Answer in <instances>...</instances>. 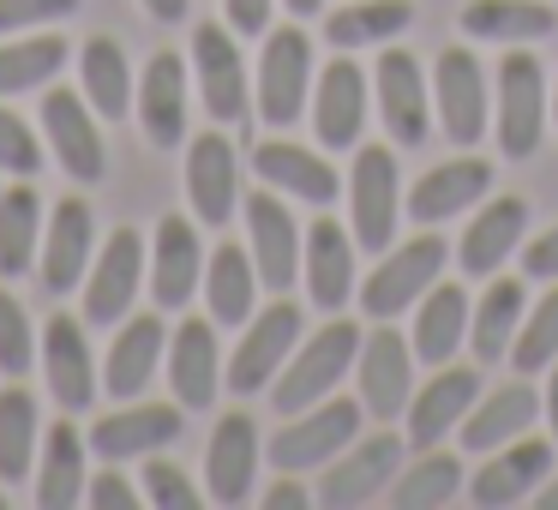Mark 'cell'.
<instances>
[{"instance_id":"43","label":"cell","mask_w":558,"mask_h":510,"mask_svg":"<svg viewBox=\"0 0 558 510\" xmlns=\"http://www.w3.org/2000/svg\"><path fill=\"white\" fill-rule=\"evenodd\" d=\"M457 486H462V462L433 445V450H421V462H409V474L390 481V505L397 510H438L457 498Z\"/></svg>"},{"instance_id":"3","label":"cell","mask_w":558,"mask_h":510,"mask_svg":"<svg viewBox=\"0 0 558 510\" xmlns=\"http://www.w3.org/2000/svg\"><path fill=\"white\" fill-rule=\"evenodd\" d=\"M354 438H361V402L325 397V402H313V409H301L277 438H270V462H277L282 474L325 469V462L342 457Z\"/></svg>"},{"instance_id":"16","label":"cell","mask_w":558,"mask_h":510,"mask_svg":"<svg viewBox=\"0 0 558 510\" xmlns=\"http://www.w3.org/2000/svg\"><path fill=\"white\" fill-rule=\"evenodd\" d=\"M181 421H186L181 402H126L121 414H102L85 438L102 462H126V457L174 445V438H181Z\"/></svg>"},{"instance_id":"19","label":"cell","mask_w":558,"mask_h":510,"mask_svg":"<svg viewBox=\"0 0 558 510\" xmlns=\"http://www.w3.org/2000/svg\"><path fill=\"white\" fill-rule=\"evenodd\" d=\"M373 90H378V114H385L390 138L397 145H421L426 121H433V97H426L421 61L409 49H385L378 54V73H373Z\"/></svg>"},{"instance_id":"28","label":"cell","mask_w":558,"mask_h":510,"mask_svg":"<svg viewBox=\"0 0 558 510\" xmlns=\"http://www.w3.org/2000/svg\"><path fill=\"white\" fill-rule=\"evenodd\" d=\"M522 229H529V205H522V198H486L481 217L462 229L457 265L469 270V277H493V270L522 246Z\"/></svg>"},{"instance_id":"55","label":"cell","mask_w":558,"mask_h":510,"mask_svg":"<svg viewBox=\"0 0 558 510\" xmlns=\"http://www.w3.org/2000/svg\"><path fill=\"white\" fill-rule=\"evenodd\" d=\"M282 7H289V13H294V19H313V13H318V7H325V0H282Z\"/></svg>"},{"instance_id":"32","label":"cell","mask_w":558,"mask_h":510,"mask_svg":"<svg viewBox=\"0 0 558 510\" xmlns=\"http://www.w3.org/2000/svg\"><path fill=\"white\" fill-rule=\"evenodd\" d=\"M486 193H493V162L486 157H457V162H445V169H433L409 193V217L414 222H445V217H457V210L481 205Z\"/></svg>"},{"instance_id":"13","label":"cell","mask_w":558,"mask_h":510,"mask_svg":"<svg viewBox=\"0 0 558 510\" xmlns=\"http://www.w3.org/2000/svg\"><path fill=\"white\" fill-rule=\"evenodd\" d=\"M186 198H193V217L205 229H222L241 205V162H234V145L217 126L186 145Z\"/></svg>"},{"instance_id":"21","label":"cell","mask_w":558,"mask_h":510,"mask_svg":"<svg viewBox=\"0 0 558 510\" xmlns=\"http://www.w3.org/2000/svg\"><path fill=\"white\" fill-rule=\"evenodd\" d=\"M193 289H205V246L186 217H162L157 241H150V294L162 313H181Z\"/></svg>"},{"instance_id":"52","label":"cell","mask_w":558,"mask_h":510,"mask_svg":"<svg viewBox=\"0 0 558 510\" xmlns=\"http://www.w3.org/2000/svg\"><path fill=\"white\" fill-rule=\"evenodd\" d=\"M301 505H313V498H306V486H294V481H282V486L265 493V510H301Z\"/></svg>"},{"instance_id":"15","label":"cell","mask_w":558,"mask_h":510,"mask_svg":"<svg viewBox=\"0 0 558 510\" xmlns=\"http://www.w3.org/2000/svg\"><path fill=\"white\" fill-rule=\"evenodd\" d=\"M354 366H361V409L366 414L390 421V414L409 409V397H414V349L390 325H378L373 337L361 342Z\"/></svg>"},{"instance_id":"25","label":"cell","mask_w":558,"mask_h":510,"mask_svg":"<svg viewBox=\"0 0 558 510\" xmlns=\"http://www.w3.org/2000/svg\"><path fill=\"white\" fill-rule=\"evenodd\" d=\"M133 109H138V126H145V138L157 150H169V145H181V138H186V61L174 49L150 54L145 78H138Z\"/></svg>"},{"instance_id":"2","label":"cell","mask_w":558,"mask_h":510,"mask_svg":"<svg viewBox=\"0 0 558 510\" xmlns=\"http://www.w3.org/2000/svg\"><path fill=\"white\" fill-rule=\"evenodd\" d=\"M397 217H402V174L385 145H354L349 169V234L366 253L397 246Z\"/></svg>"},{"instance_id":"36","label":"cell","mask_w":558,"mask_h":510,"mask_svg":"<svg viewBox=\"0 0 558 510\" xmlns=\"http://www.w3.org/2000/svg\"><path fill=\"white\" fill-rule=\"evenodd\" d=\"M258 301V265L253 253L241 246H217L205 258V306H210V325H246Z\"/></svg>"},{"instance_id":"9","label":"cell","mask_w":558,"mask_h":510,"mask_svg":"<svg viewBox=\"0 0 558 510\" xmlns=\"http://www.w3.org/2000/svg\"><path fill=\"white\" fill-rule=\"evenodd\" d=\"M43 138H49L54 162L73 174L78 186H97L109 157H102V133H97V109L85 90H49L43 97Z\"/></svg>"},{"instance_id":"41","label":"cell","mask_w":558,"mask_h":510,"mask_svg":"<svg viewBox=\"0 0 558 510\" xmlns=\"http://www.w3.org/2000/svg\"><path fill=\"white\" fill-rule=\"evenodd\" d=\"M43 426H37V397L31 390H0V481H25L37 469Z\"/></svg>"},{"instance_id":"11","label":"cell","mask_w":558,"mask_h":510,"mask_svg":"<svg viewBox=\"0 0 558 510\" xmlns=\"http://www.w3.org/2000/svg\"><path fill=\"white\" fill-rule=\"evenodd\" d=\"M193 73H198V97H205L210 121L217 126L246 121L253 97H246V66H241V49H234L229 25H198L193 31Z\"/></svg>"},{"instance_id":"40","label":"cell","mask_w":558,"mask_h":510,"mask_svg":"<svg viewBox=\"0 0 558 510\" xmlns=\"http://www.w3.org/2000/svg\"><path fill=\"white\" fill-rule=\"evenodd\" d=\"M522 330V282H493V289L481 294V306L469 313V342H474V361L493 366L505 361V349L517 342Z\"/></svg>"},{"instance_id":"30","label":"cell","mask_w":558,"mask_h":510,"mask_svg":"<svg viewBox=\"0 0 558 510\" xmlns=\"http://www.w3.org/2000/svg\"><path fill=\"white\" fill-rule=\"evenodd\" d=\"M253 169L265 186H277V193H289V198H306V205H318V210L342 193L337 169H330L325 157H313L306 145H282V138H270V145L253 150Z\"/></svg>"},{"instance_id":"10","label":"cell","mask_w":558,"mask_h":510,"mask_svg":"<svg viewBox=\"0 0 558 510\" xmlns=\"http://www.w3.org/2000/svg\"><path fill=\"white\" fill-rule=\"evenodd\" d=\"M138 282H145V234L114 229L85 270V325H121Z\"/></svg>"},{"instance_id":"54","label":"cell","mask_w":558,"mask_h":510,"mask_svg":"<svg viewBox=\"0 0 558 510\" xmlns=\"http://www.w3.org/2000/svg\"><path fill=\"white\" fill-rule=\"evenodd\" d=\"M546 421H553V445H558V366H553V385H546Z\"/></svg>"},{"instance_id":"53","label":"cell","mask_w":558,"mask_h":510,"mask_svg":"<svg viewBox=\"0 0 558 510\" xmlns=\"http://www.w3.org/2000/svg\"><path fill=\"white\" fill-rule=\"evenodd\" d=\"M145 13L162 19V25H181V19H186V0H145Z\"/></svg>"},{"instance_id":"29","label":"cell","mask_w":558,"mask_h":510,"mask_svg":"<svg viewBox=\"0 0 558 510\" xmlns=\"http://www.w3.org/2000/svg\"><path fill=\"white\" fill-rule=\"evenodd\" d=\"M85 445H90V438L78 433L73 421H54V426H49V438H43V450H37V505H43V510H73V505H85V486H90V474H85Z\"/></svg>"},{"instance_id":"47","label":"cell","mask_w":558,"mask_h":510,"mask_svg":"<svg viewBox=\"0 0 558 510\" xmlns=\"http://www.w3.org/2000/svg\"><path fill=\"white\" fill-rule=\"evenodd\" d=\"M145 498L157 510H198V486L174 462H145Z\"/></svg>"},{"instance_id":"12","label":"cell","mask_w":558,"mask_h":510,"mask_svg":"<svg viewBox=\"0 0 558 510\" xmlns=\"http://www.w3.org/2000/svg\"><path fill=\"white\" fill-rule=\"evenodd\" d=\"M43 378H49V397L66 414H85L97 402V361H90L85 318L73 313L49 318V330H43Z\"/></svg>"},{"instance_id":"35","label":"cell","mask_w":558,"mask_h":510,"mask_svg":"<svg viewBox=\"0 0 558 510\" xmlns=\"http://www.w3.org/2000/svg\"><path fill=\"white\" fill-rule=\"evenodd\" d=\"M462 31L481 42H541L558 31V13L546 0H469Z\"/></svg>"},{"instance_id":"7","label":"cell","mask_w":558,"mask_h":510,"mask_svg":"<svg viewBox=\"0 0 558 510\" xmlns=\"http://www.w3.org/2000/svg\"><path fill=\"white\" fill-rule=\"evenodd\" d=\"M294 342H301V306L294 301H270L265 313H253L246 318V337L234 342V354H229V390L234 397L265 390L270 378L289 366Z\"/></svg>"},{"instance_id":"48","label":"cell","mask_w":558,"mask_h":510,"mask_svg":"<svg viewBox=\"0 0 558 510\" xmlns=\"http://www.w3.org/2000/svg\"><path fill=\"white\" fill-rule=\"evenodd\" d=\"M66 13H78V0H0V37L54 25V19H66Z\"/></svg>"},{"instance_id":"44","label":"cell","mask_w":558,"mask_h":510,"mask_svg":"<svg viewBox=\"0 0 558 510\" xmlns=\"http://www.w3.org/2000/svg\"><path fill=\"white\" fill-rule=\"evenodd\" d=\"M553 361H558V282L541 294V306L522 318L517 342H510V366H517V373H541V366H553Z\"/></svg>"},{"instance_id":"22","label":"cell","mask_w":558,"mask_h":510,"mask_svg":"<svg viewBox=\"0 0 558 510\" xmlns=\"http://www.w3.org/2000/svg\"><path fill=\"white\" fill-rule=\"evenodd\" d=\"M313 133L330 150H354L366 133V73L342 54L318 73V97H313Z\"/></svg>"},{"instance_id":"6","label":"cell","mask_w":558,"mask_h":510,"mask_svg":"<svg viewBox=\"0 0 558 510\" xmlns=\"http://www.w3.org/2000/svg\"><path fill=\"white\" fill-rule=\"evenodd\" d=\"M493 126L505 157H534L546 133V73L534 54H505L498 66V102H493Z\"/></svg>"},{"instance_id":"37","label":"cell","mask_w":558,"mask_h":510,"mask_svg":"<svg viewBox=\"0 0 558 510\" xmlns=\"http://www.w3.org/2000/svg\"><path fill=\"white\" fill-rule=\"evenodd\" d=\"M462 337H469V294L433 282V289L421 294V313H414V361L445 366Z\"/></svg>"},{"instance_id":"18","label":"cell","mask_w":558,"mask_h":510,"mask_svg":"<svg viewBox=\"0 0 558 510\" xmlns=\"http://www.w3.org/2000/svg\"><path fill=\"white\" fill-rule=\"evenodd\" d=\"M246 241H253L258 282H265V289H289L294 270H301L306 234L294 229V217H289V205L277 198V186H270V193H253V198H246Z\"/></svg>"},{"instance_id":"4","label":"cell","mask_w":558,"mask_h":510,"mask_svg":"<svg viewBox=\"0 0 558 510\" xmlns=\"http://www.w3.org/2000/svg\"><path fill=\"white\" fill-rule=\"evenodd\" d=\"M445 258H450V253H445V241H438V234H414V241H402V246H385V265H378L373 277L361 282L366 318H397V313H409V301H421V294L438 282Z\"/></svg>"},{"instance_id":"14","label":"cell","mask_w":558,"mask_h":510,"mask_svg":"<svg viewBox=\"0 0 558 510\" xmlns=\"http://www.w3.org/2000/svg\"><path fill=\"white\" fill-rule=\"evenodd\" d=\"M97 222H90V205L85 198H61V205L49 210V234H43V258H37V270H43V289L49 294H73L78 282H85V270H90V258H97Z\"/></svg>"},{"instance_id":"1","label":"cell","mask_w":558,"mask_h":510,"mask_svg":"<svg viewBox=\"0 0 558 510\" xmlns=\"http://www.w3.org/2000/svg\"><path fill=\"white\" fill-rule=\"evenodd\" d=\"M354 354H361V330H354L349 318H330L325 330L294 342L289 366L270 378V402H277L282 414H301V409H313V402H325L330 390H337V378L354 366Z\"/></svg>"},{"instance_id":"24","label":"cell","mask_w":558,"mask_h":510,"mask_svg":"<svg viewBox=\"0 0 558 510\" xmlns=\"http://www.w3.org/2000/svg\"><path fill=\"white\" fill-rule=\"evenodd\" d=\"M169 385L181 409H210L222 390V354H217V325L210 318H186L169 337Z\"/></svg>"},{"instance_id":"49","label":"cell","mask_w":558,"mask_h":510,"mask_svg":"<svg viewBox=\"0 0 558 510\" xmlns=\"http://www.w3.org/2000/svg\"><path fill=\"white\" fill-rule=\"evenodd\" d=\"M85 505L90 510H138V493H133V481H126L121 469H102L97 481L85 486Z\"/></svg>"},{"instance_id":"26","label":"cell","mask_w":558,"mask_h":510,"mask_svg":"<svg viewBox=\"0 0 558 510\" xmlns=\"http://www.w3.org/2000/svg\"><path fill=\"white\" fill-rule=\"evenodd\" d=\"M258 474V426L253 414H222L217 433H210L205 450V481H210V505H246Z\"/></svg>"},{"instance_id":"45","label":"cell","mask_w":558,"mask_h":510,"mask_svg":"<svg viewBox=\"0 0 558 510\" xmlns=\"http://www.w3.org/2000/svg\"><path fill=\"white\" fill-rule=\"evenodd\" d=\"M31 361H37V330H31L25 306L0 289V373L19 378V373H31Z\"/></svg>"},{"instance_id":"8","label":"cell","mask_w":558,"mask_h":510,"mask_svg":"<svg viewBox=\"0 0 558 510\" xmlns=\"http://www.w3.org/2000/svg\"><path fill=\"white\" fill-rule=\"evenodd\" d=\"M306 85H313V42H306V31L294 25L270 31L265 54H258V121L294 126L306 109Z\"/></svg>"},{"instance_id":"39","label":"cell","mask_w":558,"mask_h":510,"mask_svg":"<svg viewBox=\"0 0 558 510\" xmlns=\"http://www.w3.org/2000/svg\"><path fill=\"white\" fill-rule=\"evenodd\" d=\"M409 19H414L409 0H354V7L325 19V37H330V49H373V42L402 37Z\"/></svg>"},{"instance_id":"38","label":"cell","mask_w":558,"mask_h":510,"mask_svg":"<svg viewBox=\"0 0 558 510\" xmlns=\"http://www.w3.org/2000/svg\"><path fill=\"white\" fill-rule=\"evenodd\" d=\"M43 246V198L37 186L0 193V277H25Z\"/></svg>"},{"instance_id":"46","label":"cell","mask_w":558,"mask_h":510,"mask_svg":"<svg viewBox=\"0 0 558 510\" xmlns=\"http://www.w3.org/2000/svg\"><path fill=\"white\" fill-rule=\"evenodd\" d=\"M0 169L19 174V181H31V174L43 169V145H37V133H31V126L19 121L13 109H0Z\"/></svg>"},{"instance_id":"31","label":"cell","mask_w":558,"mask_h":510,"mask_svg":"<svg viewBox=\"0 0 558 510\" xmlns=\"http://www.w3.org/2000/svg\"><path fill=\"white\" fill-rule=\"evenodd\" d=\"M162 349H169V330H162L157 313L126 318L121 337H114V349H109V366H102V390L121 397V402H133L138 390L150 385V373L162 366Z\"/></svg>"},{"instance_id":"17","label":"cell","mask_w":558,"mask_h":510,"mask_svg":"<svg viewBox=\"0 0 558 510\" xmlns=\"http://www.w3.org/2000/svg\"><path fill=\"white\" fill-rule=\"evenodd\" d=\"M481 397V373L474 366H438V378H426L421 390L409 397V445L414 450H433L438 438H450L462 426V414L474 409Z\"/></svg>"},{"instance_id":"58","label":"cell","mask_w":558,"mask_h":510,"mask_svg":"<svg viewBox=\"0 0 558 510\" xmlns=\"http://www.w3.org/2000/svg\"><path fill=\"white\" fill-rule=\"evenodd\" d=\"M553 121H558V97H553Z\"/></svg>"},{"instance_id":"42","label":"cell","mask_w":558,"mask_h":510,"mask_svg":"<svg viewBox=\"0 0 558 510\" xmlns=\"http://www.w3.org/2000/svg\"><path fill=\"white\" fill-rule=\"evenodd\" d=\"M66 54H73V42H61L54 31L49 37L0 42V97H25V90L49 85V78L66 66Z\"/></svg>"},{"instance_id":"23","label":"cell","mask_w":558,"mask_h":510,"mask_svg":"<svg viewBox=\"0 0 558 510\" xmlns=\"http://www.w3.org/2000/svg\"><path fill=\"white\" fill-rule=\"evenodd\" d=\"M301 270H306V294H313L318 313H342L354 294V234L337 217H318L306 229Z\"/></svg>"},{"instance_id":"51","label":"cell","mask_w":558,"mask_h":510,"mask_svg":"<svg viewBox=\"0 0 558 510\" xmlns=\"http://www.w3.org/2000/svg\"><path fill=\"white\" fill-rule=\"evenodd\" d=\"M270 7H277V0H222L234 37H265V31H270Z\"/></svg>"},{"instance_id":"5","label":"cell","mask_w":558,"mask_h":510,"mask_svg":"<svg viewBox=\"0 0 558 510\" xmlns=\"http://www.w3.org/2000/svg\"><path fill=\"white\" fill-rule=\"evenodd\" d=\"M402 438L397 433H373V438H354L342 457L325 462V481H318V505L325 510H354L366 498L390 493V481L402 474Z\"/></svg>"},{"instance_id":"33","label":"cell","mask_w":558,"mask_h":510,"mask_svg":"<svg viewBox=\"0 0 558 510\" xmlns=\"http://www.w3.org/2000/svg\"><path fill=\"white\" fill-rule=\"evenodd\" d=\"M541 414V397L529 385H493L486 397H474V409L462 414V445L469 450H498L510 438H522Z\"/></svg>"},{"instance_id":"50","label":"cell","mask_w":558,"mask_h":510,"mask_svg":"<svg viewBox=\"0 0 558 510\" xmlns=\"http://www.w3.org/2000/svg\"><path fill=\"white\" fill-rule=\"evenodd\" d=\"M522 270H529L534 282H558V222L541 241H522Z\"/></svg>"},{"instance_id":"56","label":"cell","mask_w":558,"mask_h":510,"mask_svg":"<svg viewBox=\"0 0 558 510\" xmlns=\"http://www.w3.org/2000/svg\"><path fill=\"white\" fill-rule=\"evenodd\" d=\"M534 505H541V510H558V481H546L541 493H534Z\"/></svg>"},{"instance_id":"20","label":"cell","mask_w":558,"mask_h":510,"mask_svg":"<svg viewBox=\"0 0 558 510\" xmlns=\"http://www.w3.org/2000/svg\"><path fill=\"white\" fill-rule=\"evenodd\" d=\"M433 102H438V121H445L450 145H474L486 133V78L481 61L469 49H445L433 66Z\"/></svg>"},{"instance_id":"34","label":"cell","mask_w":558,"mask_h":510,"mask_svg":"<svg viewBox=\"0 0 558 510\" xmlns=\"http://www.w3.org/2000/svg\"><path fill=\"white\" fill-rule=\"evenodd\" d=\"M78 85H85L90 109L102 114V121H121V114H133V66H126V49L114 37H90L85 49H78Z\"/></svg>"},{"instance_id":"57","label":"cell","mask_w":558,"mask_h":510,"mask_svg":"<svg viewBox=\"0 0 558 510\" xmlns=\"http://www.w3.org/2000/svg\"><path fill=\"white\" fill-rule=\"evenodd\" d=\"M0 510H7V481H0Z\"/></svg>"},{"instance_id":"27","label":"cell","mask_w":558,"mask_h":510,"mask_svg":"<svg viewBox=\"0 0 558 510\" xmlns=\"http://www.w3.org/2000/svg\"><path fill=\"white\" fill-rule=\"evenodd\" d=\"M546 469H553V445L546 438H510L505 457H493L481 474L469 481V498L481 510H505V505H522L529 493H541Z\"/></svg>"}]
</instances>
